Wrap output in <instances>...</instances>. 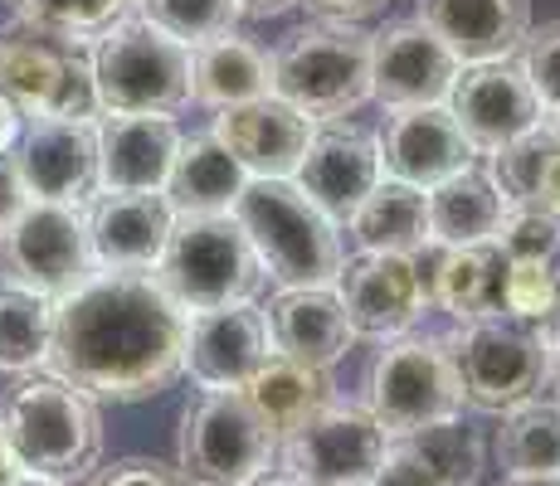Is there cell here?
Wrapping results in <instances>:
<instances>
[{
    "mask_svg": "<svg viewBox=\"0 0 560 486\" xmlns=\"http://www.w3.org/2000/svg\"><path fill=\"white\" fill-rule=\"evenodd\" d=\"M45 365L93 404H142L186 370V311L152 273H98L54 301Z\"/></svg>",
    "mask_w": 560,
    "mask_h": 486,
    "instance_id": "obj_1",
    "label": "cell"
},
{
    "mask_svg": "<svg viewBox=\"0 0 560 486\" xmlns=\"http://www.w3.org/2000/svg\"><path fill=\"white\" fill-rule=\"evenodd\" d=\"M20 132H25V112H20V107L0 93V151H15Z\"/></svg>",
    "mask_w": 560,
    "mask_h": 486,
    "instance_id": "obj_44",
    "label": "cell"
},
{
    "mask_svg": "<svg viewBox=\"0 0 560 486\" xmlns=\"http://www.w3.org/2000/svg\"><path fill=\"white\" fill-rule=\"evenodd\" d=\"M25 204H30V190H25V180H20L15 151H0V234L25 214Z\"/></svg>",
    "mask_w": 560,
    "mask_h": 486,
    "instance_id": "obj_41",
    "label": "cell"
},
{
    "mask_svg": "<svg viewBox=\"0 0 560 486\" xmlns=\"http://www.w3.org/2000/svg\"><path fill=\"white\" fill-rule=\"evenodd\" d=\"M492 448H498L508 477L560 472V404L556 399H526L516 408H502V428Z\"/></svg>",
    "mask_w": 560,
    "mask_h": 486,
    "instance_id": "obj_32",
    "label": "cell"
},
{
    "mask_svg": "<svg viewBox=\"0 0 560 486\" xmlns=\"http://www.w3.org/2000/svg\"><path fill=\"white\" fill-rule=\"evenodd\" d=\"M0 273L5 283L45 301H63L69 292H79L89 277H98L89 214L79 204L30 200L25 214L0 234Z\"/></svg>",
    "mask_w": 560,
    "mask_h": 486,
    "instance_id": "obj_11",
    "label": "cell"
},
{
    "mask_svg": "<svg viewBox=\"0 0 560 486\" xmlns=\"http://www.w3.org/2000/svg\"><path fill=\"white\" fill-rule=\"evenodd\" d=\"M375 146H381L385 180H405V186H419V190H434L439 180L458 176L478 156L472 142L463 137L458 117L448 112V103L390 107L385 127L375 132Z\"/></svg>",
    "mask_w": 560,
    "mask_h": 486,
    "instance_id": "obj_19",
    "label": "cell"
},
{
    "mask_svg": "<svg viewBox=\"0 0 560 486\" xmlns=\"http://www.w3.org/2000/svg\"><path fill=\"white\" fill-rule=\"evenodd\" d=\"M508 486H560V472H532V477H508Z\"/></svg>",
    "mask_w": 560,
    "mask_h": 486,
    "instance_id": "obj_50",
    "label": "cell"
},
{
    "mask_svg": "<svg viewBox=\"0 0 560 486\" xmlns=\"http://www.w3.org/2000/svg\"><path fill=\"white\" fill-rule=\"evenodd\" d=\"M273 351L288 360H303L312 370H331L357 345L347 307L331 287H278L264 307Z\"/></svg>",
    "mask_w": 560,
    "mask_h": 486,
    "instance_id": "obj_23",
    "label": "cell"
},
{
    "mask_svg": "<svg viewBox=\"0 0 560 486\" xmlns=\"http://www.w3.org/2000/svg\"><path fill=\"white\" fill-rule=\"evenodd\" d=\"M49 336H54V301L15 283H0V370L5 375L39 370L49 360Z\"/></svg>",
    "mask_w": 560,
    "mask_h": 486,
    "instance_id": "obj_33",
    "label": "cell"
},
{
    "mask_svg": "<svg viewBox=\"0 0 560 486\" xmlns=\"http://www.w3.org/2000/svg\"><path fill=\"white\" fill-rule=\"evenodd\" d=\"M152 277L186 317H196L254 301V292L264 287V263L234 214H176V229Z\"/></svg>",
    "mask_w": 560,
    "mask_h": 486,
    "instance_id": "obj_5",
    "label": "cell"
},
{
    "mask_svg": "<svg viewBox=\"0 0 560 486\" xmlns=\"http://www.w3.org/2000/svg\"><path fill=\"white\" fill-rule=\"evenodd\" d=\"M556 389V404H560V336H551V380H546Z\"/></svg>",
    "mask_w": 560,
    "mask_h": 486,
    "instance_id": "obj_51",
    "label": "cell"
},
{
    "mask_svg": "<svg viewBox=\"0 0 560 486\" xmlns=\"http://www.w3.org/2000/svg\"><path fill=\"white\" fill-rule=\"evenodd\" d=\"M15 166L30 200L83 204L89 194H98V127L63 122V117H25Z\"/></svg>",
    "mask_w": 560,
    "mask_h": 486,
    "instance_id": "obj_17",
    "label": "cell"
},
{
    "mask_svg": "<svg viewBox=\"0 0 560 486\" xmlns=\"http://www.w3.org/2000/svg\"><path fill=\"white\" fill-rule=\"evenodd\" d=\"M293 180L327 220L347 224L357 214V204L385 180L375 132L351 122H317Z\"/></svg>",
    "mask_w": 560,
    "mask_h": 486,
    "instance_id": "obj_16",
    "label": "cell"
},
{
    "mask_svg": "<svg viewBox=\"0 0 560 486\" xmlns=\"http://www.w3.org/2000/svg\"><path fill=\"white\" fill-rule=\"evenodd\" d=\"M98 190H166L180 127L171 117L103 112L98 122Z\"/></svg>",
    "mask_w": 560,
    "mask_h": 486,
    "instance_id": "obj_24",
    "label": "cell"
},
{
    "mask_svg": "<svg viewBox=\"0 0 560 486\" xmlns=\"http://www.w3.org/2000/svg\"><path fill=\"white\" fill-rule=\"evenodd\" d=\"M244 399H249L258 408V418L273 428V438L283 442L337 399V384H331L327 370H312V365L288 360V355H268L264 370L244 384Z\"/></svg>",
    "mask_w": 560,
    "mask_h": 486,
    "instance_id": "obj_29",
    "label": "cell"
},
{
    "mask_svg": "<svg viewBox=\"0 0 560 486\" xmlns=\"http://www.w3.org/2000/svg\"><path fill=\"white\" fill-rule=\"evenodd\" d=\"M312 117H303L293 103H283L278 93L254 97V103L224 107L214 112V142L230 151L249 180H293L298 161L312 142Z\"/></svg>",
    "mask_w": 560,
    "mask_h": 486,
    "instance_id": "obj_21",
    "label": "cell"
},
{
    "mask_svg": "<svg viewBox=\"0 0 560 486\" xmlns=\"http://www.w3.org/2000/svg\"><path fill=\"white\" fill-rule=\"evenodd\" d=\"M93 486H190V477L161 458H122L113 467H103Z\"/></svg>",
    "mask_w": 560,
    "mask_h": 486,
    "instance_id": "obj_40",
    "label": "cell"
},
{
    "mask_svg": "<svg viewBox=\"0 0 560 486\" xmlns=\"http://www.w3.org/2000/svg\"><path fill=\"white\" fill-rule=\"evenodd\" d=\"M448 112L458 117L472 151H498L546 122L541 97L526 83L522 63H512V59L458 69L454 93H448Z\"/></svg>",
    "mask_w": 560,
    "mask_h": 486,
    "instance_id": "obj_15",
    "label": "cell"
},
{
    "mask_svg": "<svg viewBox=\"0 0 560 486\" xmlns=\"http://www.w3.org/2000/svg\"><path fill=\"white\" fill-rule=\"evenodd\" d=\"M385 448H390V434L375 424L371 408L341 404V399H331L293 438L278 442L283 467L298 472L307 486H371Z\"/></svg>",
    "mask_w": 560,
    "mask_h": 486,
    "instance_id": "obj_12",
    "label": "cell"
},
{
    "mask_svg": "<svg viewBox=\"0 0 560 486\" xmlns=\"http://www.w3.org/2000/svg\"><path fill=\"white\" fill-rule=\"evenodd\" d=\"M522 73L536 88L541 107L551 112L560 107V20H546L541 29H532L522 45Z\"/></svg>",
    "mask_w": 560,
    "mask_h": 486,
    "instance_id": "obj_39",
    "label": "cell"
},
{
    "mask_svg": "<svg viewBox=\"0 0 560 486\" xmlns=\"http://www.w3.org/2000/svg\"><path fill=\"white\" fill-rule=\"evenodd\" d=\"M536 204H541V210H546V214H556V220H560V156H556L551 176H546V186H541V194H536Z\"/></svg>",
    "mask_w": 560,
    "mask_h": 486,
    "instance_id": "obj_46",
    "label": "cell"
},
{
    "mask_svg": "<svg viewBox=\"0 0 560 486\" xmlns=\"http://www.w3.org/2000/svg\"><path fill=\"white\" fill-rule=\"evenodd\" d=\"M15 20L69 39H98L107 25H117L122 15H132L137 0H10Z\"/></svg>",
    "mask_w": 560,
    "mask_h": 486,
    "instance_id": "obj_36",
    "label": "cell"
},
{
    "mask_svg": "<svg viewBox=\"0 0 560 486\" xmlns=\"http://www.w3.org/2000/svg\"><path fill=\"white\" fill-rule=\"evenodd\" d=\"M395 452L424 477V486H478L488 467V438L472 424L458 418H439L429 428H415L405 438H390Z\"/></svg>",
    "mask_w": 560,
    "mask_h": 486,
    "instance_id": "obj_31",
    "label": "cell"
},
{
    "mask_svg": "<svg viewBox=\"0 0 560 486\" xmlns=\"http://www.w3.org/2000/svg\"><path fill=\"white\" fill-rule=\"evenodd\" d=\"M498 248L512 263H532V258H551L560 248V220L546 214L541 204H508L498 229Z\"/></svg>",
    "mask_w": 560,
    "mask_h": 486,
    "instance_id": "obj_37",
    "label": "cell"
},
{
    "mask_svg": "<svg viewBox=\"0 0 560 486\" xmlns=\"http://www.w3.org/2000/svg\"><path fill=\"white\" fill-rule=\"evenodd\" d=\"M556 156H560V146L541 122L526 137H516V142L488 151V176L498 180V190L508 194V204H536V194H541L546 176H551Z\"/></svg>",
    "mask_w": 560,
    "mask_h": 486,
    "instance_id": "obj_34",
    "label": "cell"
},
{
    "mask_svg": "<svg viewBox=\"0 0 560 486\" xmlns=\"http://www.w3.org/2000/svg\"><path fill=\"white\" fill-rule=\"evenodd\" d=\"M551 292H556V311H551V327H546V336H560V248L551 253Z\"/></svg>",
    "mask_w": 560,
    "mask_h": 486,
    "instance_id": "obj_49",
    "label": "cell"
},
{
    "mask_svg": "<svg viewBox=\"0 0 560 486\" xmlns=\"http://www.w3.org/2000/svg\"><path fill=\"white\" fill-rule=\"evenodd\" d=\"M463 63L424 20H395L371 35V97L381 107H434L448 103Z\"/></svg>",
    "mask_w": 560,
    "mask_h": 486,
    "instance_id": "obj_14",
    "label": "cell"
},
{
    "mask_svg": "<svg viewBox=\"0 0 560 486\" xmlns=\"http://www.w3.org/2000/svg\"><path fill=\"white\" fill-rule=\"evenodd\" d=\"M463 380V399L472 408H516L536 399L551 380V336L541 327H526L516 317H482L458 327L448 341Z\"/></svg>",
    "mask_w": 560,
    "mask_h": 486,
    "instance_id": "obj_10",
    "label": "cell"
},
{
    "mask_svg": "<svg viewBox=\"0 0 560 486\" xmlns=\"http://www.w3.org/2000/svg\"><path fill=\"white\" fill-rule=\"evenodd\" d=\"M268 355L278 351L264 307L254 301L186 317V375L200 389H244L268 365Z\"/></svg>",
    "mask_w": 560,
    "mask_h": 486,
    "instance_id": "obj_18",
    "label": "cell"
},
{
    "mask_svg": "<svg viewBox=\"0 0 560 486\" xmlns=\"http://www.w3.org/2000/svg\"><path fill=\"white\" fill-rule=\"evenodd\" d=\"M371 486H424V477H419V472L409 467V462L400 458V452H395V442H390V448H385L381 472H375V477H371Z\"/></svg>",
    "mask_w": 560,
    "mask_h": 486,
    "instance_id": "obj_43",
    "label": "cell"
},
{
    "mask_svg": "<svg viewBox=\"0 0 560 486\" xmlns=\"http://www.w3.org/2000/svg\"><path fill=\"white\" fill-rule=\"evenodd\" d=\"M273 93L312 122H347L371 103V35L317 20L273 49Z\"/></svg>",
    "mask_w": 560,
    "mask_h": 486,
    "instance_id": "obj_6",
    "label": "cell"
},
{
    "mask_svg": "<svg viewBox=\"0 0 560 486\" xmlns=\"http://www.w3.org/2000/svg\"><path fill=\"white\" fill-rule=\"evenodd\" d=\"M298 5H303V0H240V15L244 20H278Z\"/></svg>",
    "mask_w": 560,
    "mask_h": 486,
    "instance_id": "obj_45",
    "label": "cell"
},
{
    "mask_svg": "<svg viewBox=\"0 0 560 486\" xmlns=\"http://www.w3.org/2000/svg\"><path fill=\"white\" fill-rule=\"evenodd\" d=\"M234 220L249 234L264 277L278 287H331L347 263L341 224L327 220L298 180H249L234 200Z\"/></svg>",
    "mask_w": 560,
    "mask_h": 486,
    "instance_id": "obj_3",
    "label": "cell"
},
{
    "mask_svg": "<svg viewBox=\"0 0 560 486\" xmlns=\"http://www.w3.org/2000/svg\"><path fill=\"white\" fill-rule=\"evenodd\" d=\"M0 434L30 477L79 482L103 458V414L83 389L63 384L59 375H15L0 389Z\"/></svg>",
    "mask_w": 560,
    "mask_h": 486,
    "instance_id": "obj_2",
    "label": "cell"
},
{
    "mask_svg": "<svg viewBox=\"0 0 560 486\" xmlns=\"http://www.w3.org/2000/svg\"><path fill=\"white\" fill-rule=\"evenodd\" d=\"M331 292L347 307L357 336H405L429 311V273L409 253H357L341 263Z\"/></svg>",
    "mask_w": 560,
    "mask_h": 486,
    "instance_id": "obj_13",
    "label": "cell"
},
{
    "mask_svg": "<svg viewBox=\"0 0 560 486\" xmlns=\"http://www.w3.org/2000/svg\"><path fill=\"white\" fill-rule=\"evenodd\" d=\"M429 194V248H463L498 239L508 194L482 166H463L458 176L439 180Z\"/></svg>",
    "mask_w": 560,
    "mask_h": 486,
    "instance_id": "obj_27",
    "label": "cell"
},
{
    "mask_svg": "<svg viewBox=\"0 0 560 486\" xmlns=\"http://www.w3.org/2000/svg\"><path fill=\"white\" fill-rule=\"evenodd\" d=\"M137 15L152 20L156 29H166L171 39H180L186 49L220 39L240 25V0H137Z\"/></svg>",
    "mask_w": 560,
    "mask_h": 486,
    "instance_id": "obj_35",
    "label": "cell"
},
{
    "mask_svg": "<svg viewBox=\"0 0 560 486\" xmlns=\"http://www.w3.org/2000/svg\"><path fill=\"white\" fill-rule=\"evenodd\" d=\"M463 380L448 341L434 336H390L371 355L365 370V408L390 438H405L415 428H429L439 418L463 414Z\"/></svg>",
    "mask_w": 560,
    "mask_h": 486,
    "instance_id": "obj_7",
    "label": "cell"
},
{
    "mask_svg": "<svg viewBox=\"0 0 560 486\" xmlns=\"http://www.w3.org/2000/svg\"><path fill=\"white\" fill-rule=\"evenodd\" d=\"M546 132H551L556 146H560V107H551V112H546Z\"/></svg>",
    "mask_w": 560,
    "mask_h": 486,
    "instance_id": "obj_52",
    "label": "cell"
},
{
    "mask_svg": "<svg viewBox=\"0 0 560 486\" xmlns=\"http://www.w3.org/2000/svg\"><path fill=\"white\" fill-rule=\"evenodd\" d=\"M176 210L161 190H103L89 204V239L98 273H156Z\"/></svg>",
    "mask_w": 560,
    "mask_h": 486,
    "instance_id": "obj_20",
    "label": "cell"
},
{
    "mask_svg": "<svg viewBox=\"0 0 560 486\" xmlns=\"http://www.w3.org/2000/svg\"><path fill=\"white\" fill-rule=\"evenodd\" d=\"M15 477H25V467H20V462H15V452H10L5 434H0V486H10Z\"/></svg>",
    "mask_w": 560,
    "mask_h": 486,
    "instance_id": "obj_48",
    "label": "cell"
},
{
    "mask_svg": "<svg viewBox=\"0 0 560 486\" xmlns=\"http://www.w3.org/2000/svg\"><path fill=\"white\" fill-rule=\"evenodd\" d=\"M278 458L273 428L258 418L244 389H205L176 428V462L190 486H249Z\"/></svg>",
    "mask_w": 560,
    "mask_h": 486,
    "instance_id": "obj_8",
    "label": "cell"
},
{
    "mask_svg": "<svg viewBox=\"0 0 560 486\" xmlns=\"http://www.w3.org/2000/svg\"><path fill=\"white\" fill-rule=\"evenodd\" d=\"M434 273H429V301L444 307L458 327L482 317H502L508 301V268L512 258L488 244H463V248H434Z\"/></svg>",
    "mask_w": 560,
    "mask_h": 486,
    "instance_id": "obj_25",
    "label": "cell"
},
{
    "mask_svg": "<svg viewBox=\"0 0 560 486\" xmlns=\"http://www.w3.org/2000/svg\"><path fill=\"white\" fill-rule=\"evenodd\" d=\"M249 186V170L214 137H180L176 166L166 176V200L176 214H230Z\"/></svg>",
    "mask_w": 560,
    "mask_h": 486,
    "instance_id": "obj_28",
    "label": "cell"
},
{
    "mask_svg": "<svg viewBox=\"0 0 560 486\" xmlns=\"http://www.w3.org/2000/svg\"><path fill=\"white\" fill-rule=\"evenodd\" d=\"M419 20L468 69L522 54L532 35V0H419Z\"/></svg>",
    "mask_w": 560,
    "mask_h": 486,
    "instance_id": "obj_22",
    "label": "cell"
},
{
    "mask_svg": "<svg viewBox=\"0 0 560 486\" xmlns=\"http://www.w3.org/2000/svg\"><path fill=\"white\" fill-rule=\"evenodd\" d=\"M361 253H429V194L405 180H381L347 220Z\"/></svg>",
    "mask_w": 560,
    "mask_h": 486,
    "instance_id": "obj_30",
    "label": "cell"
},
{
    "mask_svg": "<svg viewBox=\"0 0 560 486\" xmlns=\"http://www.w3.org/2000/svg\"><path fill=\"white\" fill-rule=\"evenodd\" d=\"M10 486H59V482H45V477H30V472H25V477H15V482H10Z\"/></svg>",
    "mask_w": 560,
    "mask_h": 486,
    "instance_id": "obj_53",
    "label": "cell"
},
{
    "mask_svg": "<svg viewBox=\"0 0 560 486\" xmlns=\"http://www.w3.org/2000/svg\"><path fill=\"white\" fill-rule=\"evenodd\" d=\"M273 93V54L249 35H220L190 49V103L224 112Z\"/></svg>",
    "mask_w": 560,
    "mask_h": 486,
    "instance_id": "obj_26",
    "label": "cell"
},
{
    "mask_svg": "<svg viewBox=\"0 0 560 486\" xmlns=\"http://www.w3.org/2000/svg\"><path fill=\"white\" fill-rule=\"evenodd\" d=\"M317 20H337V25H365V20L385 15L390 0H303Z\"/></svg>",
    "mask_w": 560,
    "mask_h": 486,
    "instance_id": "obj_42",
    "label": "cell"
},
{
    "mask_svg": "<svg viewBox=\"0 0 560 486\" xmlns=\"http://www.w3.org/2000/svg\"><path fill=\"white\" fill-rule=\"evenodd\" d=\"M249 486H307L298 472H288V467H268V472H258V477Z\"/></svg>",
    "mask_w": 560,
    "mask_h": 486,
    "instance_id": "obj_47",
    "label": "cell"
},
{
    "mask_svg": "<svg viewBox=\"0 0 560 486\" xmlns=\"http://www.w3.org/2000/svg\"><path fill=\"white\" fill-rule=\"evenodd\" d=\"M89 59L98 112L176 117L190 103V49L137 10L93 39Z\"/></svg>",
    "mask_w": 560,
    "mask_h": 486,
    "instance_id": "obj_4",
    "label": "cell"
},
{
    "mask_svg": "<svg viewBox=\"0 0 560 486\" xmlns=\"http://www.w3.org/2000/svg\"><path fill=\"white\" fill-rule=\"evenodd\" d=\"M556 311V292H551V258H532V263H512L508 268V301L502 317H516L526 327H551Z\"/></svg>",
    "mask_w": 560,
    "mask_h": 486,
    "instance_id": "obj_38",
    "label": "cell"
},
{
    "mask_svg": "<svg viewBox=\"0 0 560 486\" xmlns=\"http://www.w3.org/2000/svg\"><path fill=\"white\" fill-rule=\"evenodd\" d=\"M0 93L25 117H63V122H98L93 59L83 39L54 35L39 25H15L0 35Z\"/></svg>",
    "mask_w": 560,
    "mask_h": 486,
    "instance_id": "obj_9",
    "label": "cell"
}]
</instances>
